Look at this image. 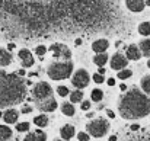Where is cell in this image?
I'll return each instance as SVG.
<instances>
[{"mask_svg": "<svg viewBox=\"0 0 150 141\" xmlns=\"http://www.w3.org/2000/svg\"><path fill=\"white\" fill-rule=\"evenodd\" d=\"M26 94V85L18 74L0 70V108L18 105Z\"/></svg>", "mask_w": 150, "mask_h": 141, "instance_id": "1", "label": "cell"}, {"mask_svg": "<svg viewBox=\"0 0 150 141\" xmlns=\"http://www.w3.org/2000/svg\"><path fill=\"white\" fill-rule=\"evenodd\" d=\"M118 109L124 119L144 118L150 114V99L140 90L133 89L121 97Z\"/></svg>", "mask_w": 150, "mask_h": 141, "instance_id": "2", "label": "cell"}, {"mask_svg": "<svg viewBox=\"0 0 150 141\" xmlns=\"http://www.w3.org/2000/svg\"><path fill=\"white\" fill-rule=\"evenodd\" d=\"M73 73V63L71 61H64V63H52L47 74L52 80H64L67 77H70V74Z\"/></svg>", "mask_w": 150, "mask_h": 141, "instance_id": "3", "label": "cell"}, {"mask_svg": "<svg viewBox=\"0 0 150 141\" xmlns=\"http://www.w3.org/2000/svg\"><path fill=\"white\" fill-rule=\"evenodd\" d=\"M32 96H34V99H35V102L38 105V103H41V102L52 97V89H51V86L47 82H40V83H37L34 86Z\"/></svg>", "mask_w": 150, "mask_h": 141, "instance_id": "4", "label": "cell"}, {"mask_svg": "<svg viewBox=\"0 0 150 141\" xmlns=\"http://www.w3.org/2000/svg\"><path fill=\"white\" fill-rule=\"evenodd\" d=\"M86 130H88V133L92 135V137H96V138H100V137H103L106 133H108V130H109V124H108V121H105V119H95V121H91L88 125H86Z\"/></svg>", "mask_w": 150, "mask_h": 141, "instance_id": "5", "label": "cell"}, {"mask_svg": "<svg viewBox=\"0 0 150 141\" xmlns=\"http://www.w3.org/2000/svg\"><path fill=\"white\" fill-rule=\"evenodd\" d=\"M71 83H73V86L77 87V89L86 87V86L89 85V74H88V71L83 70V68L77 70V71L73 74V77H71Z\"/></svg>", "mask_w": 150, "mask_h": 141, "instance_id": "6", "label": "cell"}, {"mask_svg": "<svg viewBox=\"0 0 150 141\" xmlns=\"http://www.w3.org/2000/svg\"><path fill=\"white\" fill-rule=\"evenodd\" d=\"M50 49L52 51V55H54L55 58H64L66 61H70L71 51L66 47V45H63V44H52Z\"/></svg>", "mask_w": 150, "mask_h": 141, "instance_id": "7", "label": "cell"}, {"mask_svg": "<svg viewBox=\"0 0 150 141\" xmlns=\"http://www.w3.org/2000/svg\"><path fill=\"white\" fill-rule=\"evenodd\" d=\"M111 67L112 70H122L127 67V58L122 54H114L111 58Z\"/></svg>", "mask_w": 150, "mask_h": 141, "instance_id": "8", "label": "cell"}, {"mask_svg": "<svg viewBox=\"0 0 150 141\" xmlns=\"http://www.w3.org/2000/svg\"><path fill=\"white\" fill-rule=\"evenodd\" d=\"M18 55H19V58H21L23 67H32V66H34V57H32V54L29 52V49L23 48V49L19 51Z\"/></svg>", "mask_w": 150, "mask_h": 141, "instance_id": "9", "label": "cell"}, {"mask_svg": "<svg viewBox=\"0 0 150 141\" xmlns=\"http://www.w3.org/2000/svg\"><path fill=\"white\" fill-rule=\"evenodd\" d=\"M38 109L42 111V112H52V111L57 109V100L52 99V97H51V99H47V100L38 103Z\"/></svg>", "mask_w": 150, "mask_h": 141, "instance_id": "10", "label": "cell"}, {"mask_svg": "<svg viewBox=\"0 0 150 141\" xmlns=\"http://www.w3.org/2000/svg\"><path fill=\"white\" fill-rule=\"evenodd\" d=\"M23 141H47V134L42 133L41 130H37V131L29 133Z\"/></svg>", "mask_w": 150, "mask_h": 141, "instance_id": "11", "label": "cell"}, {"mask_svg": "<svg viewBox=\"0 0 150 141\" xmlns=\"http://www.w3.org/2000/svg\"><path fill=\"white\" fill-rule=\"evenodd\" d=\"M18 116H19V112L16 109H7L3 114V121L7 124H15L18 121Z\"/></svg>", "mask_w": 150, "mask_h": 141, "instance_id": "12", "label": "cell"}, {"mask_svg": "<svg viewBox=\"0 0 150 141\" xmlns=\"http://www.w3.org/2000/svg\"><path fill=\"white\" fill-rule=\"evenodd\" d=\"M127 3V7L131 10V12H142L144 9V0H125Z\"/></svg>", "mask_w": 150, "mask_h": 141, "instance_id": "13", "label": "cell"}, {"mask_svg": "<svg viewBox=\"0 0 150 141\" xmlns=\"http://www.w3.org/2000/svg\"><path fill=\"white\" fill-rule=\"evenodd\" d=\"M127 58L128 60H133V61H137L142 58V52H140V48L137 45H130L127 48Z\"/></svg>", "mask_w": 150, "mask_h": 141, "instance_id": "14", "label": "cell"}, {"mask_svg": "<svg viewBox=\"0 0 150 141\" xmlns=\"http://www.w3.org/2000/svg\"><path fill=\"white\" fill-rule=\"evenodd\" d=\"M74 127L73 125H64L61 130H60V134H61V138L64 141H69L70 138L74 137Z\"/></svg>", "mask_w": 150, "mask_h": 141, "instance_id": "15", "label": "cell"}, {"mask_svg": "<svg viewBox=\"0 0 150 141\" xmlns=\"http://www.w3.org/2000/svg\"><path fill=\"white\" fill-rule=\"evenodd\" d=\"M108 47H109V42H108L106 39H98V41H95V42L92 44V49H93L95 52H98V54L105 52V51L108 49Z\"/></svg>", "mask_w": 150, "mask_h": 141, "instance_id": "16", "label": "cell"}, {"mask_svg": "<svg viewBox=\"0 0 150 141\" xmlns=\"http://www.w3.org/2000/svg\"><path fill=\"white\" fill-rule=\"evenodd\" d=\"M12 63V55L9 51L0 48V67H4V66H9Z\"/></svg>", "mask_w": 150, "mask_h": 141, "instance_id": "17", "label": "cell"}, {"mask_svg": "<svg viewBox=\"0 0 150 141\" xmlns=\"http://www.w3.org/2000/svg\"><path fill=\"white\" fill-rule=\"evenodd\" d=\"M12 137V130L6 125H0V141H7Z\"/></svg>", "mask_w": 150, "mask_h": 141, "instance_id": "18", "label": "cell"}, {"mask_svg": "<svg viewBox=\"0 0 150 141\" xmlns=\"http://www.w3.org/2000/svg\"><path fill=\"white\" fill-rule=\"evenodd\" d=\"M34 124L37 125V127H47L48 125V116L47 115H38V116H35L34 118Z\"/></svg>", "mask_w": 150, "mask_h": 141, "instance_id": "19", "label": "cell"}, {"mask_svg": "<svg viewBox=\"0 0 150 141\" xmlns=\"http://www.w3.org/2000/svg\"><path fill=\"white\" fill-rule=\"evenodd\" d=\"M106 61H108V55L105 52H100L98 55H95V58H93V63L96 66H99V67H103L106 64Z\"/></svg>", "mask_w": 150, "mask_h": 141, "instance_id": "20", "label": "cell"}, {"mask_svg": "<svg viewBox=\"0 0 150 141\" xmlns=\"http://www.w3.org/2000/svg\"><path fill=\"white\" fill-rule=\"evenodd\" d=\"M61 112H63L64 115H67V116H73L76 111H74V106H73L71 103H67V102H66V103L61 105Z\"/></svg>", "mask_w": 150, "mask_h": 141, "instance_id": "21", "label": "cell"}, {"mask_svg": "<svg viewBox=\"0 0 150 141\" xmlns=\"http://www.w3.org/2000/svg\"><path fill=\"white\" fill-rule=\"evenodd\" d=\"M140 51H142L143 55L150 57V39H143L140 42Z\"/></svg>", "mask_w": 150, "mask_h": 141, "instance_id": "22", "label": "cell"}, {"mask_svg": "<svg viewBox=\"0 0 150 141\" xmlns=\"http://www.w3.org/2000/svg\"><path fill=\"white\" fill-rule=\"evenodd\" d=\"M139 32L144 37H149L150 35V23L149 22H143L139 25Z\"/></svg>", "mask_w": 150, "mask_h": 141, "instance_id": "23", "label": "cell"}, {"mask_svg": "<svg viewBox=\"0 0 150 141\" xmlns=\"http://www.w3.org/2000/svg\"><path fill=\"white\" fill-rule=\"evenodd\" d=\"M142 89L147 94H150V76H144L142 79Z\"/></svg>", "mask_w": 150, "mask_h": 141, "instance_id": "24", "label": "cell"}, {"mask_svg": "<svg viewBox=\"0 0 150 141\" xmlns=\"http://www.w3.org/2000/svg\"><path fill=\"white\" fill-rule=\"evenodd\" d=\"M82 99H83V92L79 90V89L74 90L73 93H70V100H71V102H80Z\"/></svg>", "mask_w": 150, "mask_h": 141, "instance_id": "25", "label": "cell"}, {"mask_svg": "<svg viewBox=\"0 0 150 141\" xmlns=\"http://www.w3.org/2000/svg\"><path fill=\"white\" fill-rule=\"evenodd\" d=\"M91 97H92L93 102H99V100H102V97H103V92H102L100 89H93Z\"/></svg>", "mask_w": 150, "mask_h": 141, "instance_id": "26", "label": "cell"}, {"mask_svg": "<svg viewBox=\"0 0 150 141\" xmlns=\"http://www.w3.org/2000/svg\"><path fill=\"white\" fill-rule=\"evenodd\" d=\"M131 74H133V71L131 70H120V73H118V79H121V80H125V79H128V77H131Z\"/></svg>", "mask_w": 150, "mask_h": 141, "instance_id": "27", "label": "cell"}, {"mask_svg": "<svg viewBox=\"0 0 150 141\" xmlns=\"http://www.w3.org/2000/svg\"><path fill=\"white\" fill-rule=\"evenodd\" d=\"M16 130H18L19 133L28 131V130H29V122H21V124H18V125H16Z\"/></svg>", "mask_w": 150, "mask_h": 141, "instance_id": "28", "label": "cell"}, {"mask_svg": "<svg viewBox=\"0 0 150 141\" xmlns=\"http://www.w3.org/2000/svg\"><path fill=\"white\" fill-rule=\"evenodd\" d=\"M57 93L60 94V96H67V94H69L67 86H58V87H57Z\"/></svg>", "mask_w": 150, "mask_h": 141, "instance_id": "29", "label": "cell"}, {"mask_svg": "<svg viewBox=\"0 0 150 141\" xmlns=\"http://www.w3.org/2000/svg\"><path fill=\"white\" fill-rule=\"evenodd\" d=\"M35 52H37L40 57H42V55H45V52H47V48L44 47V45H38V47L35 48Z\"/></svg>", "mask_w": 150, "mask_h": 141, "instance_id": "30", "label": "cell"}, {"mask_svg": "<svg viewBox=\"0 0 150 141\" xmlns=\"http://www.w3.org/2000/svg\"><path fill=\"white\" fill-rule=\"evenodd\" d=\"M77 138H79V141H89V134H86V133H79Z\"/></svg>", "mask_w": 150, "mask_h": 141, "instance_id": "31", "label": "cell"}, {"mask_svg": "<svg viewBox=\"0 0 150 141\" xmlns=\"http://www.w3.org/2000/svg\"><path fill=\"white\" fill-rule=\"evenodd\" d=\"M93 82H95V83H102V82H103V76L99 74V73L93 74Z\"/></svg>", "mask_w": 150, "mask_h": 141, "instance_id": "32", "label": "cell"}, {"mask_svg": "<svg viewBox=\"0 0 150 141\" xmlns=\"http://www.w3.org/2000/svg\"><path fill=\"white\" fill-rule=\"evenodd\" d=\"M89 108H91V102H88V100H86V102H83V103H82V109H83V111H88Z\"/></svg>", "mask_w": 150, "mask_h": 141, "instance_id": "33", "label": "cell"}, {"mask_svg": "<svg viewBox=\"0 0 150 141\" xmlns=\"http://www.w3.org/2000/svg\"><path fill=\"white\" fill-rule=\"evenodd\" d=\"M29 112H32V108L31 106H23L22 108V114H29Z\"/></svg>", "mask_w": 150, "mask_h": 141, "instance_id": "34", "label": "cell"}, {"mask_svg": "<svg viewBox=\"0 0 150 141\" xmlns=\"http://www.w3.org/2000/svg\"><path fill=\"white\" fill-rule=\"evenodd\" d=\"M139 130H140V127H139L137 124H133V125H131V131H139Z\"/></svg>", "mask_w": 150, "mask_h": 141, "instance_id": "35", "label": "cell"}, {"mask_svg": "<svg viewBox=\"0 0 150 141\" xmlns=\"http://www.w3.org/2000/svg\"><path fill=\"white\" fill-rule=\"evenodd\" d=\"M108 85L109 86H115V79H108Z\"/></svg>", "mask_w": 150, "mask_h": 141, "instance_id": "36", "label": "cell"}, {"mask_svg": "<svg viewBox=\"0 0 150 141\" xmlns=\"http://www.w3.org/2000/svg\"><path fill=\"white\" fill-rule=\"evenodd\" d=\"M106 114H108V116H109V118H115V114H114L112 111H108Z\"/></svg>", "mask_w": 150, "mask_h": 141, "instance_id": "37", "label": "cell"}, {"mask_svg": "<svg viewBox=\"0 0 150 141\" xmlns=\"http://www.w3.org/2000/svg\"><path fill=\"white\" fill-rule=\"evenodd\" d=\"M74 44H76L77 47H79V45H82V39H80V38H77V39L74 41Z\"/></svg>", "mask_w": 150, "mask_h": 141, "instance_id": "38", "label": "cell"}, {"mask_svg": "<svg viewBox=\"0 0 150 141\" xmlns=\"http://www.w3.org/2000/svg\"><path fill=\"white\" fill-rule=\"evenodd\" d=\"M18 76H21V77H22V76H25V70H23V68H22V70H19V71H18Z\"/></svg>", "mask_w": 150, "mask_h": 141, "instance_id": "39", "label": "cell"}, {"mask_svg": "<svg viewBox=\"0 0 150 141\" xmlns=\"http://www.w3.org/2000/svg\"><path fill=\"white\" fill-rule=\"evenodd\" d=\"M98 73L103 76V74H105V68H103V67H99V70H98Z\"/></svg>", "mask_w": 150, "mask_h": 141, "instance_id": "40", "label": "cell"}, {"mask_svg": "<svg viewBox=\"0 0 150 141\" xmlns=\"http://www.w3.org/2000/svg\"><path fill=\"white\" fill-rule=\"evenodd\" d=\"M120 89H121V90H127V86H125V85H120Z\"/></svg>", "mask_w": 150, "mask_h": 141, "instance_id": "41", "label": "cell"}, {"mask_svg": "<svg viewBox=\"0 0 150 141\" xmlns=\"http://www.w3.org/2000/svg\"><path fill=\"white\" fill-rule=\"evenodd\" d=\"M86 116H88V118H92V116H93V112H88Z\"/></svg>", "mask_w": 150, "mask_h": 141, "instance_id": "42", "label": "cell"}, {"mask_svg": "<svg viewBox=\"0 0 150 141\" xmlns=\"http://www.w3.org/2000/svg\"><path fill=\"white\" fill-rule=\"evenodd\" d=\"M7 48H9V49H13V48H15V44H9Z\"/></svg>", "mask_w": 150, "mask_h": 141, "instance_id": "43", "label": "cell"}, {"mask_svg": "<svg viewBox=\"0 0 150 141\" xmlns=\"http://www.w3.org/2000/svg\"><path fill=\"white\" fill-rule=\"evenodd\" d=\"M109 141H117V137H115V135H112V137H109Z\"/></svg>", "mask_w": 150, "mask_h": 141, "instance_id": "44", "label": "cell"}, {"mask_svg": "<svg viewBox=\"0 0 150 141\" xmlns=\"http://www.w3.org/2000/svg\"><path fill=\"white\" fill-rule=\"evenodd\" d=\"M147 67H149V68H150V60H149V61H147Z\"/></svg>", "mask_w": 150, "mask_h": 141, "instance_id": "45", "label": "cell"}, {"mask_svg": "<svg viewBox=\"0 0 150 141\" xmlns=\"http://www.w3.org/2000/svg\"><path fill=\"white\" fill-rule=\"evenodd\" d=\"M147 4H149V6H150V0H147Z\"/></svg>", "mask_w": 150, "mask_h": 141, "instance_id": "46", "label": "cell"}, {"mask_svg": "<svg viewBox=\"0 0 150 141\" xmlns=\"http://www.w3.org/2000/svg\"><path fill=\"white\" fill-rule=\"evenodd\" d=\"M54 141H63V140H54Z\"/></svg>", "mask_w": 150, "mask_h": 141, "instance_id": "47", "label": "cell"}]
</instances>
